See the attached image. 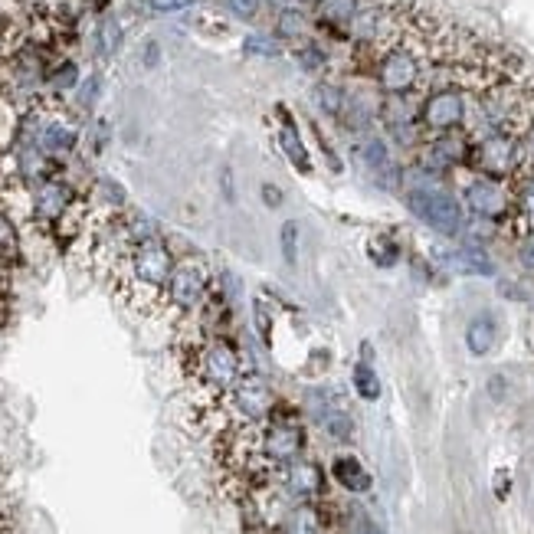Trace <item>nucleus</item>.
<instances>
[{
  "label": "nucleus",
  "instance_id": "1",
  "mask_svg": "<svg viewBox=\"0 0 534 534\" xmlns=\"http://www.w3.org/2000/svg\"><path fill=\"white\" fill-rule=\"evenodd\" d=\"M187 322L194 325V335L181 338V371L200 397V410H207L246 374V364L233 338L210 335L197 318H187Z\"/></svg>",
  "mask_w": 534,
  "mask_h": 534
},
{
  "label": "nucleus",
  "instance_id": "2",
  "mask_svg": "<svg viewBox=\"0 0 534 534\" xmlns=\"http://www.w3.org/2000/svg\"><path fill=\"white\" fill-rule=\"evenodd\" d=\"M177 256L171 253V243L164 236H148L128 246L122 263L112 269V289L125 308L138 315H161V299L168 289V279L174 272Z\"/></svg>",
  "mask_w": 534,
  "mask_h": 534
},
{
  "label": "nucleus",
  "instance_id": "3",
  "mask_svg": "<svg viewBox=\"0 0 534 534\" xmlns=\"http://www.w3.org/2000/svg\"><path fill=\"white\" fill-rule=\"evenodd\" d=\"M276 407H279V397H276V390L269 387L266 377L246 371L227 394L200 413H204L207 420H213V430L220 433V430H233V426L263 423L266 417H272Z\"/></svg>",
  "mask_w": 534,
  "mask_h": 534
},
{
  "label": "nucleus",
  "instance_id": "4",
  "mask_svg": "<svg viewBox=\"0 0 534 534\" xmlns=\"http://www.w3.org/2000/svg\"><path fill=\"white\" fill-rule=\"evenodd\" d=\"M407 207L413 210V217H420L439 236H459L462 227H466L462 204L439 184V174L426 168L407 177Z\"/></svg>",
  "mask_w": 534,
  "mask_h": 534
},
{
  "label": "nucleus",
  "instance_id": "5",
  "mask_svg": "<svg viewBox=\"0 0 534 534\" xmlns=\"http://www.w3.org/2000/svg\"><path fill=\"white\" fill-rule=\"evenodd\" d=\"M213 292V272L210 266L200 259L197 253H184L174 263V272L168 279V289H164L161 299V315L174 318L177 325L187 322V318L200 315V308L207 305Z\"/></svg>",
  "mask_w": 534,
  "mask_h": 534
},
{
  "label": "nucleus",
  "instance_id": "6",
  "mask_svg": "<svg viewBox=\"0 0 534 534\" xmlns=\"http://www.w3.org/2000/svg\"><path fill=\"white\" fill-rule=\"evenodd\" d=\"M469 174L492 177V181H515L521 174V148L515 132H489L472 138Z\"/></svg>",
  "mask_w": 534,
  "mask_h": 534
},
{
  "label": "nucleus",
  "instance_id": "7",
  "mask_svg": "<svg viewBox=\"0 0 534 534\" xmlns=\"http://www.w3.org/2000/svg\"><path fill=\"white\" fill-rule=\"evenodd\" d=\"M79 197L82 194L76 191V184L69 181L63 171L46 177V181H40V184H33L30 187V223L27 227H37L43 233H50L56 223L79 204Z\"/></svg>",
  "mask_w": 534,
  "mask_h": 534
},
{
  "label": "nucleus",
  "instance_id": "8",
  "mask_svg": "<svg viewBox=\"0 0 534 534\" xmlns=\"http://www.w3.org/2000/svg\"><path fill=\"white\" fill-rule=\"evenodd\" d=\"M462 204L479 220L489 223H508V213H512V187L505 181H492V177L472 174L466 184H462Z\"/></svg>",
  "mask_w": 534,
  "mask_h": 534
},
{
  "label": "nucleus",
  "instance_id": "9",
  "mask_svg": "<svg viewBox=\"0 0 534 534\" xmlns=\"http://www.w3.org/2000/svg\"><path fill=\"white\" fill-rule=\"evenodd\" d=\"M276 485L286 492L292 502H322L328 495V476L325 469L312 459H295L276 472Z\"/></svg>",
  "mask_w": 534,
  "mask_h": 534
},
{
  "label": "nucleus",
  "instance_id": "10",
  "mask_svg": "<svg viewBox=\"0 0 534 534\" xmlns=\"http://www.w3.org/2000/svg\"><path fill=\"white\" fill-rule=\"evenodd\" d=\"M272 115H276V148L282 151V158H286L299 174H312L315 171L312 168V154H308L305 138L299 135V125H295V118L289 115V109H286V105H276Z\"/></svg>",
  "mask_w": 534,
  "mask_h": 534
},
{
  "label": "nucleus",
  "instance_id": "11",
  "mask_svg": "<svg viewBox=\"0 0 534 534\" xmlns=\"http://www.w3.org/2000/svg\"><path fill=\"white\" fill-rule=\"evenodd\" d=\"M354 154H358L361 164H364L367 171H371V177L381 187H394L400 181V171H397L394 158H390V148H387L384 138H377V135L361 138L358 148H354Z\"/></svg>",
  "mask_w": 534,
  "mask_h": 534
},
{
  "label": "nucleus",
  "instance_id": "12",
  "mask_svg": "<svg viewBox=\"0 0 534 534\" xmlns=\"http://www.w3.org/2000/svg\"><path fill=\"white\" fill-rule=\"evenodd\" d=\"M436 263L446 272H456V276H495V263L489 253H482L476 246H459V249H443L436 256Z\"/></svg>",
  "mask_w": 534,
  "mask_h": 534
},
{
  "label": "nucleus",
  "instance_id": "13",
  "mask_svg": "<svg viewBox=\"0 0 534 534\" xmlns=\"http://www.w3.org/2000/svg\"><path fill=\"white\" fill-rule=\"evenodd\" d=\"M279 534H325L328 518H325V502H295L279 521Z\"/></svg>",
  "mask_w": 534,
  "mask_h": 534
},
{
  "label": "nucleus",
  "instance_id": "14",
  "mask_svg": "<svg viewBox=\"0 0 534 534\" xmlns=\"http://www.w3.org/2000/svg\"><path fill=\"white\" fill-rule=\"evenodd\" d=\"M23 253H27V230L17 217L0 210V269L14 272L23 263Z\"/></svg>",
  "mask_w": 534,
  "mask_h": 534
},
{
  "label": "nucleus",
  "instance_id": "15",
  "mask_svg": "<svg viewBox=\"0 0 534 534\" xmlns=\"http://www.w3.org/2000/svg\"><path fill=\"white\" fill-rule=\"evenodd\" d=\"M331 482L338 485V489L351 492V495H364L371 492V472L364 469V462L358 456H335L331 459Z\"/></svg>",
  "mask_w": 534,
  "mask_h": 534
},
{
  "label": "nucleus",
  "instance_id": "16",
  "mask_svg": "<svg viewBox=\"0 0 534 534\" xmlns=\"http://www.w3.org/2000/svg\"><path fill=\"white\" fill-rule=\"evenodd\" d=\"M79 82H82V69L69 53L56 56L50 63V69H46V92L56 96V99L73 96V92L79 89Z\"/></svg>",
  "mask_w": 534,
  "mask_h": 534
},
{
  "label": "nucleus",
  "instance_id": "17",
  "mask_svg": "<svg viewBox=\"0 0 534 534\" xmlns=\"http://www.w3.org/2000/svg\"><path fill=\"white\" fill-rule=\"evenodd\" d=\"M92 40H96V56L99 59H115V53L122 50V40H125V27L122 20L115 14H102L99 23H96V33H92Z\"/></svg>",
  "mask_w": 534,
  "mask_h": 534
},
{
  "label": "nucleus",
  "instance_id": "18",
  "mask_svg": "<svg viewBox=\"0 0 534 534\" xmlns=\"http://www.w3.org/2000/svg\"><path fill=\"white\" fill-rule=\"evenodd\" d=\"M495 338H498V325L492 315H476L466 328V348L482 358V354H489L495 348Z\"/></svg>",
  "mask_w": 534,
  "mask_h": 534
},
{
  "label": "nucleus",
  "instance_id": "19",
  "mask_svg": "<svg viewBox=\"0 0 534 534\" xmlns=\"http://www.w3.org/2000/svg\"><path fill=\"white\" fill-rule=\"evenodd\" d=\"M23 125V109L10 99H0V151H14Z\"/></svg>",
  "mask_w": 534,
  "mask_h": 534
},
{
  "label": "nucleus",
  "instance_id": "20",
  "mask_svg": "<svg viewBox=\"0 0 534 534\" xmlns=\"http://www.w3.org/2000/svg\"><path fill=\"white\" fill-rule=\"evenodd\" d=\"M276 37L279 40L305 43L308 40V17H305V10H299V7L279 10V14H276Z\"/></svg>",
  "mask_w": 534,
  "mask_h": 534
},
{
  "label": "nucleus",
  "instance_id": "21",
  "mask_svg": "<svg viewBox=\"0 0 534 534\" xmlns=\"http://www.w3.org/2000/svg\"><path fill=\"white\" fill-rule=\"evenodd\" d=\"M243 53L253 59H276L282 56V40L269 30H253L243 37Z\"/></svg>",
  "mask_w": 534,
  "mask_h": 534
},
{
  "label": "nucleus",
  "instance_id": "22",
  "mask_svg": "<svg viewBox=\"0 0 534 534\" xmlns=\"http://www.w3.org/2000/svg\"><path fill=\"white\" fill-rule=\"evenodd\" d=\"M351 384H354V390H358V397L367 400V403H374L377 397H381V377H377V371H374V367L367 364V361L354 364Z\"/></svg>",
  "mask_w": 534,
  "mask_h": 534
},
{
  "label": "nucleus",
  "instance_id": "23",
  "mask_svg": "<svg viewBox=\"0 0 534 534\" xmlns=\"http://www.w3.org/2000/svg\"><path fill=\"white\" fill-rule=\"evenodd\" d=\"M102 96V73H89V76H82L79 82V89L73 92V112H92L96 109V102Z\"/></svg>",
  "mask_w": 534,
  "mask_h": 534
},
{
  "label": "nucleus",
  "instance_id": "24",
  "mask_svg": "<svg viewBox=\"0 0 534 534\" xmlns=\"http://www.w3.org/2000/svg\"><path fill=\"white\" fill-rule=\"evenodd\" d=\"M315 102H318V109H322L328 118H338L341 109H344V89L338 86V82L322 79L315 86Z\"/></svg>",
  "mask_w": 534,
  "mask_h": 534
},
{
  "label": "nucleus",
  "instance_id": "25",
  "mask_svg": "<svg viewBox=\"0 0 534 534\" xmlns=\"http://www.w3.org/2000/svg\"><path fill=\"white\" fill-rule=\"evenodd\" d=\"M302 243V230H299V220H286L279 227V253H282V259H286L289 266H295L299 263V246Z\"/></svg>",
  "mask_w": 534,
  "mask_h": 534
},
{
  "label": "nucleus",
  "instance_id": "26",
  "mask_svg": "<svg viewBox=\"0 0 534 534\" xmlns=\"http://www.w3.org/2000/svg\"><path fill=\"white\" fill-rule=\"evenodd\" d=\"M367 253H371V259L377 266H394L397 259H400V246H397V240L390 233H377L371 243H367Z\"/></svg>",
  "mask_w": 534,
  "mask_h": 534
},
{
  "label": "nucleus",
  "instance_id": "27",
  "mask_svg": "<svg viewBox=\"0 0 534 534\" xmlns=\"http://www.w3.org/2000/svg\"><path fill=\"white\" fill-rule=\"evenodd\" d=\"M295 59H299V69H302V73H322V69H328V53H325L315 40L299 43V50H295Z\"/></svg>",
  "mask_w": 534,
  "mask_h": 534
},
{
  "label": "nucleus",
  "instance_id": "28",
  "mask_svg": "<svg viewBox=\"0 0 534 534\" xmlns=\"http://www.w3.org/2000/svg\"><path fill=\"white\" fill-rule=\"evenodd\" d=\"M318 417H322V426L331 433V439H351V420L348 413H344L341 407H322L318 410Z\"/></svg>",
  "mask_w": 534,
  "mask_h": 534
},
{
  "label": "nucleus",
  "instance_id": "29",
  "mask_svg": "<svg viewBox=\"0 0 534 534\" xmlns=\"http://www.w3.org/2000/svg\"><path fill=\"white\" fill-rule=\"evenodd\" d=\"M518 148H521V174H534V112L518 128Z\"/></svg>",
  "mask_w": 534,
  "mask_h": 534
},
{
  "label": "nucleus",
  "instance_id": "30",
  "mask_svg": "<svg viewBox=\"0 0 534 534\" xmlns=\"http://www.w3.org/2000/svg\"><path fill=\"white\" fill-rule=\"evenodd\" d=\"M194 27L204 33V37H227V33H230L227 17L213 14V10H200V14L194 17Z\"/></svg>",
  "mask_w": 534,
  "mask_h": 534
},
{
  "label": "nucleus",
  "instance_id": "31",
  "mask_svg": "<svg viewBox=\"0 0 534 534\" xmlns=\"http://www.w3.org/2000/svg\"><path fill=\"white\" fill-rule=\"evenodd\" d=\"M223 7H227V14L236 20H256L263 0H223Z\"/></svg>",
  "mask_w": 534,
  "mask_h": 534
},
{
  "label": "nucleus",
  "instance_id": "32",
  "mask_svg": "<svg viewBox=\"0 0 534 534\" xmlns=\"http://www.w3.org/2000/svg\"><path fill=\"white\" fill-rule=\"evenodd\" d=\"M197 0H148V7L154 14H181V10L194 7Z\"/></svg>",
  "mask_w": 534,
  "mask_h": 534
},
{
  "label": "nucleus",
  "instance_id": "33",
  "mask_svg": "<svg viewBox=\"0 0 534 534\" xmlns=\"http://www.w3.org/2000/svg\"><path fill=\"white\" fill-rule=\"evenodd\" d=\"M518 259L525 263L528 269H534V233H528V236H518Z\"/></svg>",
  "mask_w": 534,
  "mask_h": 534
},
{
  "label": "nucleus",
  "instance_id": "34",
  "mask_svg": "<svg viewBox=\"0 0 534 534\" xmlns=\"http://www.w3.org/2000/svg\"><path fill=\"white\" fill-rule=\"evenodd\" d=\"M263 197H266V207H269V210H279V207H282V191H276L272 184L263 187Z\"/></svg>",
  "mask_w": 534,
  "mask_h": 534
},
{
  "label": "nucleus",
  "instance_id": "35",
  "mask_svg": "<svg viewBox=\"0 0 534 534\" xmlns=\"http://www.w3.org/2000/svg\"><path fill=\"white\" fill-rule=\"evenodd\" d=\"M158 56H161L158 43L148 40V46H145V66H158Z\"/></svg>",
  "mask_w": 534,
  "mask_h": 534
},
{
  "label": "nucleus",
  "instance_id": "36",
  "mask_svg": "<svg viewBox=\"0 0 534 534\" xmlns=\"http://www.w3.org/2000/svg\"><path fill=\"white\" fill-rule=\"evenodd\" d=\"M354 534H384V531H381V525H374V521H361V528Z\"/></svg>",
  "mask_w": 534,
  "mask_h": 534
}]
</instances>
